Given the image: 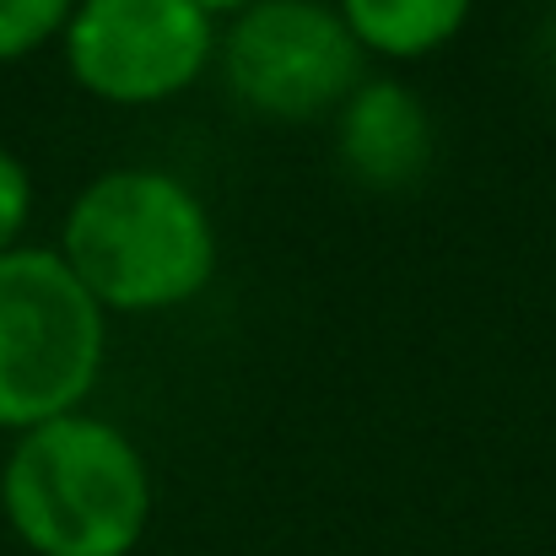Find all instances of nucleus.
Segmentation results:
<instances>
[{"mask_svg":"<svg viewBox=\"0 0 556 556\" xmlns=\"http://www.w3.org/2000/svg\"><path fill=\"white\" fill-rule=\"evenodd\" d=\"M216 27L189 0H76L65 22V65L103 103H163L200 81Z\"/></svg>","mask_w":556,"mask_h":556,"instance_id":"5","label":"nucleus"},{"mask_svg":"<svg viewBox=\"0 0 556 556\" xmlns=\"http://www.w3.org/2000/svg\"><path fill=\"white\" fill-rule=\"evenodd\" d=\"M189 5H194V11H205V16L216 22V16H238V11H249L254 0H189Z\"/></svg>","mask_w":556,"mask_h":556,"instance_id":"10","label":"nucleus"},{"mask_svg":"<svg viewBox=\"0 0 556 556\" xmlns=\"http://www.w3.org/2000/svg\"><path fill=\"white\" fill-rule=\"evenodd\" d=\"M336 11L363 43V54L421 60L465 27L470 0H336Z\"/></svg>","mask_w":556,"mask_h":556,"instance_id":"7","label":"nucleus"},{"mask_svg":"<svg viewBox=\"0 0 556 556\" xmlns=\"http://www.w3.org/2000/svg\"><path fill=\"white\" fill-rule=\"evenodd\" d=\"M0 508L33 556H130L152 525V470L130 432L71 410L16 438Z\"/></svg>","mask_w":556,"mask_h":556,"instance_id":"2","label":"nucleus"},{"mask_svg":"<svg viewBox=\"0 0 556 556\" xmlns=\"http://www.w3.org/2000/svg\"><path fill=\"white\" fill-rule=\"evenodd\" d=\"M60 260L103 314H163L216 276V227L185 179L109 168L71 200Z\"/></svg>","mask_w":556,"mask_h":556,"instance_id":"1","label":"nucleus"},{"mask_svg":"<svg viewBox=\"0 0 556 556\" xmlns=\"http://www.w3.org/2000/svg\"><path fill=\"white\" fill-rule=\"evenodd\" d=\"M27 211H33V179H27L22 157H11L0 147V254L16 249V232L27 227Z\"/></svg>","mask_w":556,"mask_h":556,"instance_id":"9","label":"nucleus"},{"mask_svg":"<svg viewBox=\"0 0 556 556\" xmlns=\"http://www.w3.org/2000/svg\"><path fill=\"white\" fill-rule=\"evenodd\" d=\"M336 152L357 185L405 189L432 163V114L400 76H363L336 109Z\"/></svg>","mask_w":556,"mask_h":556,"instance_id":"6","label":"nucleus"},{"mask_svg":"<svg viewBox=\"0 0 556 556\" xmlns=\"http://www.w3.org/2000/svg\"><path fill=\"white\" fill-rule=\"evenodd\" d=\"M76 0H0V60H22L65 33Z\"/></svg>","mask_w":556,"mask_h":556,"instance_id":"8","label":"nucleus"},{"mask_svg":"<svg viewBox=\"0 0 556 556\" xmlns=\"http://www.w3.org/2000/svg\"><path fill=\"white\" fill-rule=\"evenodd\" d=\"M363 43L330 0H254L222 38V76L238 103L270 119L341 109L363 81Z\"/></svg>","mask_w":556,"mask_h":556,"instance_id":"4","label":"nucleus"},{"mask_svg":"<svg viewBox=\"0 0 556 556\" xmlns=\"http://www.w3.org/2000/svg\"><path fill=\"white\" fill-rule=\"evenodd\" d=\"M103 368V308L60 249L0 254V427L27 432L81 410Z\"/></svg>","mask_w":556,"mask_h":556,"instance_id":"3","label":"nucleus"}]
</instances>
